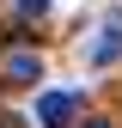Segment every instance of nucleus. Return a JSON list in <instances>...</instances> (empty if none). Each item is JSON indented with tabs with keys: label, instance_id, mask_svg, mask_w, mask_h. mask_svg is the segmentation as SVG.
I'll return each instance as SVG.
<instances>
[{
	"label": "nucleus",
	"instance_id": "obj_1",
	"mask_svg": "<svg viewBox=\"0 0 122 128\" xmlns=\"http://www.w3.org/2000/svg\"><path fill=\"white\" fill-rule=\"evenodd\" d=\"M0 79H6V86H37L43 79V55L37 49H6L0 55Z\"/></svg>",
	"mask_w": 122,
	"mask_h": 128
},
{
	"label": "nucleus",
	"instance_id": "obj_3",
	"mask_svg": "<svg viewBox=\"0 0 122 128\" xmlns=\"http://www.w3.org/2000/svg\"><path fill=\"white\" fill-rule=\"evenodd\" d=\"M110 61H122V12H110L92 37V67H110Z\"/></svg>",
	"mask_w": 122,
	"mask_h": 128
},
{
	"label": "nucleus",
	"instance_id": "obj_4",
	"mask_svg": "<svg viewBox=\"0 0 122 128\" xmlns=\"http://www.w3.org/2000/svg\"><path fill=\"white\" fill-rule=\"evenodd\" d=\"M49 12V0H18V18H43Z\"/></svg>",
	"mask_w": 122,
	"mask_h": 128
},
{
	"label": "nucleus",
	"instance_id": "obj_5",
	"mask_svg": "<svg viewBox=\"0 0 122 128\" xmlns=\"http://www.w3.org/2000/svg\"><path fill=\"white\" fill-rule=\"evenodd\" d=\"M92 128H110V122H92Z\"/></svg>",
	"mask_w": 122,
	"mask_h": 128
},
{
	"label": "nucleus",
	"instance_id": "obj_2",
	"mask_svg": "<svg viewBox=\"0 0 122 128\" xmlns=\"http://www.w3.org/2000/svg\"><path fill=\"white\" fill-rule=\"evenodd\" d=\"M73 116H80V92H43L37 98V122L43 128H67Z\"/></svg>",
	"mask_w": 122,
	"mask_h": 128
}]
</instances>
